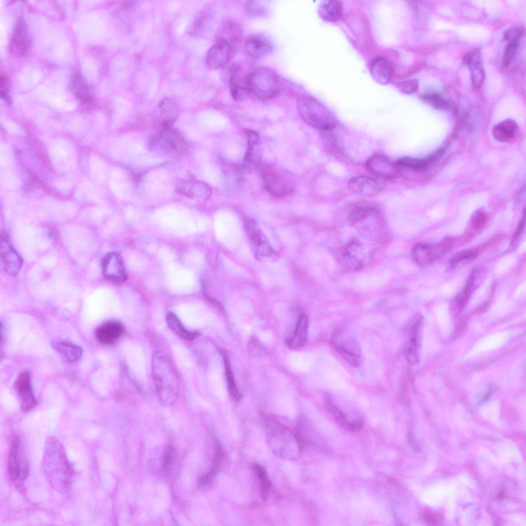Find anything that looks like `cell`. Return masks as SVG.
<instances>
[{
  "instance_id": "41",
  "label": "cell",
  "mask_w": 526,
  "mask_h": 526,
  "mask_svg": "<svg viewBox=\"0 0 526 526\" xmlns=\"http://www.w3.org/2000/svg\"><path fill=\"white\" fill-rule=\"evenodd\" d=\"M519 42H508L502 59L503 65L504 67H508L512 62L516 53Z\"/></svg>"
},
{
  "instance_id": "8",
  "label": "cell",
  "mask_w": 526,
  "mask_h": 526,
  "mask_svg": "<svg viewBox=\"0 0 526 526\" xmlns=\"http://www.w3.org/2000/svg\"><path fill=\"white\" fill-rule=\"evenodd\" d=\"M0 250L1 266L4 270L10 275H16L22 266L23 259L5 231L1 234Z\"/></svg>"
},
{
  "instance_id": "25",
  "label": "cell",
  "mask_w": 526,
  "mask_h": 526,
  "mask_svg": "<svg viewBox=\"0 0 526 526\" xmlns=\"http://www.w3.org/2000/svg\"><path fill=\"white\" fill-rule=\"evenodd\" d=\"M308 325L307 315L302 314L298 318L293 336L287 342L289 348L297 350L305 346L307 340Z\"/></svg>"
},
{
  "instance_id": "31",
  "label": "cell",
  "mask_w": 526,
  "mask_h": 526,
  "mask_svg": "<svg viewBox=\"0 0 526 526\" xmlns=\"http://www.w3.org/2000/svg\"><path fill=\"white\" fill-rule=\"evenodd\" d=\"M318 11L320 16L323 20L328 21H336L342 15V4L337 1H323L319 5Z\"/></svg>"
},
{
  "instance_id": "16",
  "label": "cell",
  "mask_w": 526,
  "mask_h": 526,
  "mask_svg": "<svg viewBox=\"0 0 526 526\" xmlns=\"http://www.w3.org/2000/svg\"><path fill=\"white\" fill-rule=\"evenodd\" d=\"M349 190L355 194L373 196L379 194L384 188V183L379 180L365 176L353 177L348 182Z\"/></svg>"
},
{
  "instance_id": "2",
  "label": "cell",
  "mask_w": 526,
  "mask_h": 526,
  "mask_svg": "<svg viewBox=\"0 0 526 526\" xmlns=\"http://www.w3.org/2000/svg\"><path fill=\"white\" fill-rule=\"evenodd\" d=\"M296 108L302 119L314 128L324 132L332 129L336 125L333 115L314 98L308 96L299 98Z\"/></svg>"
},
{
  "instance_id": "37",
  "label": "cell",
  "mask_w": 526,
  "mask_h": 526,
  "mask_svg": "<svg viewBox=\"0 0 526 526\" xmlns=\"http://www.w3.org/2000/svg\"><path fill=\"white\" fill-rule=\"evenodd\" d=\"M72 87L75 95L82 102H88L91 101L92 98L89 93L88 88L79 73L76 74L73 79Z\"/></svg>"
},
{
  "instance_id": "26",
  "label": "cell",
  "mask_w": 526,
  "mask_h": 526,
  "mask_svg": "<svg viewBox=\"0 0 526 526\" xmlns=\"http://www.w3.org/2000/svg\"><path fill=\"white\" fill-rule=\"evenodd\" d=\"M518 129V125L516 122L511 119H508L494 127L493 135L494 138L500 142H508L515 138Z\"/></svg>"
},
{
  "instance_id": "47",
  "label": "cell",
  "mask_w": 526,
  "mask_h": 526,
  "mask_svg": "<svg viewBox=\"0 0 526 526\" xmlns=\"http://www.w3.org/2000/svg\"><path fill=\"white\" fill-rule=\"evenodd\" d=\"M524 219H525V210L523 211V215L521 220L520 221L519 224L516 230L515 233L513 235L512 243L514 245L517 242L518 239L520 238L524 228Z\"/></svg>"
},
{
  "instance_id": "43",
  "label": "cell",
  "mask_w": 526,
  "mask_h": 526,
  "mask_svg": "<svg viewBox=\"0 0 526 526\" xmlns=\"http://www.w3.org/2000/svg\"><path fill=\"white\" fill-rule=\"evenodd\" d=\"M487 215L483 212H480L476 214L473 217L472 221V227L475 230L482 229L487 221Z\"/></svg>"
},
{
  "instance_id": "29",
  "label": "cell",
  "mask_w": 526,
  "mask_h": 526,
  "mask_svg": "<svg viewBox=\"0 0 526 526\" xmlns=\"http://www.w3.org/2000/svg\"><path fill=\"white\" fill-rule=\"evenodd\" d=\"M166 322L171 329L185 340H194L200 335V333L198 331L186 329L177 316L172 312L166 314Z\"/></svg>"
},
{
  "instance_id": "38",
  "label": "cell",
  "mask_w": 526,
  "mask_h": 526,
  "mask_svg": "<svg viewBox=\"0 0 526 526\" xmlns=\"http://www.w3.org/2000/svg\"><path fill=\"white\" fill-rule=\"evenodd\" d=\"M421 98L436 109L444 110L449 107L448 101L437 93L423 94Z\"/></svg>"
},
{
  "instance_id": "7",
  "label": "cell",
  "mask_w": 526,
  "mask_h": 526,
  "mask_svg": "<svg viewBox=\"0 0 526 526\" xmlns=\"http://www.w3.org/2000/svg\"><path fill=\"white\" fill-rule=\"evenodd\" d=\"M454 242L452 238H447L435 245L424 243L417 244L412 249V256L414 260L421 266L431 264L447 252Z\"/></svg>"
},
{
  "instance_id": "40",
  "label": "cell",
  "mask_w": 526,
  "mask_h": 526,
  "mask_svg": "<svg viewBox=\"0 0 526 526\" xmlns=\"http://www.w3.org/2000/svg\"><path fill=\"white\" fill-rule=\"evenodd\" d=\"M248 349L251 354L262 357L267 354V350L264 344L256 337H251L248 344Z\"/></svg>"
},
{
  "instance_id": "24",
  "label": "cell",
  "mask_w": 526,
  "mask_h": 526,
  "mask_svg": "<svg viewBox=\"0 0 526 526\" xmlns=\"http://www.w3.org/2000/svg\"><path fill=\"white\" fill-rule=\"evenodd\" d=\"M370 72L375 81L381 84H386L392 77L393 67L387 59L379 57L371 63Z\"/></svg>"
},
{
  "instance_id": "27",
  "label": "cell",
  "mask_w": 526,
  "mask_h": 526,
  "mask_svg": "<svg viewBox=\"0 0 526 526\" xmlns=\"http://www.w3.org/2000/svg\"><path fill=\"white\" fill-rule=\"evenodd\" d=\"M365 252L363 247L356 242H351L346 247L344 258L350 268L353 270L360 269L363 265Z\"/></svg>"
},
{
  "instance_id": "14",
  "label": "cell",
  "mask_w": 526,
  "mask_h": 526,
  "mask_svg": "<svg viewBox=\"0 0 526 526\" xmlns=\"http://www.w3.org/2000/svg\"><path fill=\"white\" fill-rule=\"evenodd\" d=\"M229 88L231 96L236 101L245 100L250 93L248 74H246L240 66H234L231 69Z\"/></svg>"
},
{
  "instance_id": "21",
  "label": "cell",
  "mask_w": 526,
  "mask_h": 526,
  "mask_svg": "<svg viewBox=\"0 0 526 526\" xmlns=\"http://www.w3.org/2000/svg\"><path fill=\"white\" fill-rule=\"evenodd\" d=\"M463 60L469 67L474 86L476 88L480 87L485 74L480 52L478 50L469 51L463 55Z\"/></svg>"
},
{
  "instance_id": "48",
  "label": "cell",
  "mask_w": 526,
  "mask_h": 526,
  "mask_svg": "<svg viewBox=\"0 0 526 526\" xmlns=\"http://www.w3.org/2000/svg\"><path fill=\"white\" fill-rule=\"evenodd\" d=\"M425 518L426 521L431 524H438L440 521V518L439 516L429 512L425 513Z\"/></svg>"
},
{
  "instance_id": "44",
  "label": "cell",
  "mask_w": 526,
  "mask_h": 526,
  "mask_svg": "<svg viewBox=\"0 0 526 526\" xmlns=\"http://www.w3.org/2000/svg\"><path fill=\"white\" fill-rule=\"evenodd\" d=\"M522 31L518 28H511L504 33V38L508 42H519Z\"/></svg>"
},
{
  "instance_id": "17",
  "label": "cell",
  "mask_w": 526,
  "mask_h": 526,
  "mask_svg": "<svg viewBox=\"0 0 526 526\" xmlns=\"http://www.w3.org/2000/svg\"><path fill=\"white\" fill-rule=\"evenodd\" d=\"M232 47L226 41L218 39L209 49L205 58L206 65L211 68H223L228 63Z\"/></svg>"
},
{
  "instance_id": "13",
  "label": "cell",
  "mask_w": 526,
  "mask_h": 526,
  "mask_svg": "<svg viewBox=\"0 0 526 526\" xmlns=\"http://www.w3.org/2000/svg\"><path fill=\"white\" fill-rule=\"evenodd\" d=\"M102 271L106 279L115 283H122L127 278L122 258L117 252L109 253L104 258Z\"/></svg>"
},
{
  "instance_id": "46",
  "label": "cell",
  "mask_w": 526,
  "mask_h": 526,
  "mask_svg": "<svg viewBox=\"0 0 526 526\" xmlns=\"http://www.w3.org/2000/svg\"><path fill=\"white\" fill-rule=\"evenodd\" d=\"M246 9L248 13L253 16H260L262 12V10L264 11V7L255 1L248 2L246 4Z\"/></svg>"
},
{
  "instance_id": "42",
  "label": "cell",
  "mask_w": 526,
  "mask_h": 526,
  "mask_svg": "<svg viewBox=\"0 0 526 526\" xmlns=\"http://www.w3.org/2000/svg\"><path fill=\"white\" fill-rule=\"evenodd\" d=\"M175 449L171 445H168L164 452L162 467L163 471L168 473L175 456Z\"/></svg>"
},
{
  "instance_id": "9",
  "label": "cell",
  "mask_w": 526,
  "mask_h": 526,
  "mask_svg": "<svg viewBox=\"0 0 526 526\" xmlns=\"http://www.w3.org/2000/svg\"><path fill=\"white\" fill-rule=\"evenodd\" d=\"M20 439L17 435L13 438L8 458V473L11 480H23L27 476L28 465L20 454Z\"/></svg>"
},
{
  "instance_id": "36",
  "label": "cell",
  "mask_w": 526,
  "mask_h": 526,
  "mask_svg": "<svg viewBox=\"0 0 526 526\" xmlns=\"http://www.w3.org/2000/svg\"><path fill=\"white\" fill-rule=\"evenodd\" d=\"M223 360L224 365L227 387L231 398L235 401H239L241 395L237 387L234 376L231 368L229 358L225 352H222Z\"/></svg>"
},
{
  "instance_id": "34",
  "label": "cell",
  "mask_w": 526,
  "mask_h": 526,
  "mask_svg": "<svg viewBox=\"0 0 526 526\" xmlns=\"http://www.w3.org/2000/svg\"><path fill=\"white\" fill-rule=\"evenodd\" d=\"M55 348L69 362H75L82 356L81 347L67 341H60L55 344Z\"/></svg>"
},
{
  "instance_id": "4",
  "label": "cell",
  "mask_w": 526,
  "mask_h": 526,
  "mask_svg": "<svg viewBox=\"0 0 526 526\" xmlns=\"http://www.w3.org/2000/svg\"><path fill=\"white\" fill-rule=\"evenodd\" d=\"M261 171L265 187L271 195L283 197L293 191V181L285 171L272 165H265Z\"/></svg>"
},
{
  "instance_id": "22",
  "label": "cell",
  "mask_w": 526,
  "mask_h": 526,
  "mask_svg": "<svg viewBox=\"0 0 526 526\" xmlns=\"http://www.w3.org/2000/svg\"><path fill=\"white\" fill-rule=\"evenodd\" d=\"M157 118L160 121L159 129L171 128L178 115V108L171 99L166 98L162 100L156 110Z\"/></svg>"
},
{
  "instance_id": "19",
  "label": "cell",
  "mask_w": 526,
  "mask_h": 526,
  "mask_svg": "<svg viewBox=\"0 0 526 526\" xmlns=\"http://www.w3.org/2000/svg\"><path fill=\"white\" fill-rule=\"evenodd\" d=\"M15 387L21 399L22 409L24 411H27L33 408L36 405L37 401L33 395L30 374L29 372L24 371L18 375L15 383Z\"/></svg>"
},
{
  "instance_id": "20",
  "label": "cell",
  "mask_w": 526,
  "mask_h": 526,
  "mask_svg": "<svg viewBox=\"0 0 526 526\" xmlns=\"http://www.w3.org/2000/svg\"><path fill=\"white\" fill-rule=\"evenodd\" d=\"M30 38L25 22L23 18L17 20L10 40V50L17 55L25 54L29 49Z\"/></svg>"
},
{
  "instance_id": "30",
  "label": "cell",
  "mask_w": 526,
  "mask_h": 526,
  "mask_svg": "<svg viewBox=\"0 0 526 526\" xmlns=\"http://www.w3.org/2000/svg\"><path fill=\"white\" fill-rule=\"evenodd\" d=\"M475 273L472 272L468 277L464 289L456 296L452 306L453 310L461 312L466 307L475 289Z\"/></svg>"
},
{
  "instance_id": "15",
  "label": "cell",
  "mask_w": 526,
  "mask_h": 526,
  "mask_svg": "<svg viewBox=\"0 0 526 526\" xmlns=\"http://www.w3.org/2000/svg\"><path fill=\"white\" fill-rule=\"evenodd\" d=\"M262 145L259 135L256 131L247 132V146L243 159V165L248 170H255L260 166Z\"/></svg>"
},
{
  "instance_id": "10",
  "label": "cell",
  "mask_w": 526,
  "mask_h": 526,
  "mask_svg": "<svg viewBox=\"0 0 526 526\" xmlns=\"http://www.w3.org/2000/svg\"><path fill=\"white\" fill-rule=\"evenodd\" d=\"M367 170L372 175L384 179H392L399 175L396 162L382 154H374L366 161Z\"/></svg>"
},
{
  "instance_id": "28",
  "label": "cell",
  "mask_w": 526,
  "mask_h": 526,
  "mask_svg": "<svg viewBox=\"0 0 526 526\" xmlns=\"http://www.w3.org/2000/svg\"><path fill=\"white\" fill-rule=\"evenodd\" d=\"M380 215V210L370 204H362L354 207L349 215L352 223L356 224Z\"/></svg>"
},
{
  "instance_id": "11",
  "label": "cell",
  "mask_w": 526,
  "mask_h": 526,
  "mask_svg": "<svg viewBox=\"0 0 526 526\" xmlns=\"http://www.w3.org/2000/svg\"><path fill=\"white\" fill-rule=\"evenodd\" d=\"M445 153L444 148H440L425 158H415L408 156L402 157L396 162L399 175L409 172H418L426 168L429 164L438 160Z\"/></svg>"
},
{
  "instance_id": "1",
  "label": "cell",
  "mask_w": 526,
  "mask_h": 526,
  "mask_svg": "<svg viewBox=\"0 0 526 526\" xmlns=\"http://www.w3.org/2000/svg\"><path fill=\"white\" fill-rule=\"evenodd\" d=\"M153 378L160 401L167 405L173 404L179 392V382L175 369L165 354L155 353L152 358Z\"/></svg>"
},
{
  "instance_id": "23",
  "label": "cell",
  "mask_w": 526,
  "mask_h": 526,
  "mask_svg": "<svg viewBox=\"0 0 526 526\" xmlns=\"http://www.w3.org/2000/svg\"><path fill=\"white\" fill-rule=\"evenodd\" d=\"M324 399L328 409L341 426L349 431L355 432L361 430L363 425L362 421L350 422L347 420L344 413L334 403L332 397L329 394L326 393Z\"/></svg>"
},
{
  "instance_id": "18",
  "label": "cell",
  "mask_w": 526,
  "mask_h": 526,
  "mask_svg": "<svg viewBox=\"0 0 526 526\" xmlns=\"http://www.w3.org/2000/svg\"><path fill=\"white\" fill-rule=\"evenodd\" d=\"M124 332L125 327L122 323L110 320L103 323L96 328L95 336L100 343L111 345L119 340Z\"/></svg>"
},
{
  "instance_id": "33",
  "label": "cell",
  "mask_w": 526,
  "mask_h": 526,
  "mask_svg": "<svg viewBox=\"0 0 526 526\" xmlns=\"http://www.w3.org/2000/svg\"><path fill=\"white\" fill-rule=\"evenodd\" d=\"M252 467L259 485L260 495L262 499L266 500L271 487L267 472L264 466L258 463H253Z\"/></svg>"
},
{
  "instance_id": "32",
  "label": "cell",
  "mask_w": 526,
  "mask_h": 526,
  "mask_svg": "<svg viewBox=\"0 0 526 526\" xmlns=\"http://www.w3.org/2000/svg\"><path fill=\"white\" fill-rule=\"evenodd\" d=\"M223 457V452L221 445L215 441V452L212 466L210 469L199 478L198 483L200 485L209 484L214 478L221 465Z\"/></svg>"
},
{
  "instance_id": "6",
  "label": "cell",
  "mask_w": 526,
  "mask_h": 526,
  "mask_svg": "<svg viewBox=\"0 0 526 526\" xmlns=\"http://www.w3.org/2000/svg\"><path fill=\"white\" fill-rule=\"evenodd\" d=\"M422 320L420 314H416L409 321L405 329L403 353L406 360L411 365L419 363L418 336Z\"/></svg>"
},
{
  "instance_id": "12",
  "label": "cell",
  "mask_w": 526,
  "mask_h": 526,
  "mask_svg": "<svg viewBox=\"0 0 526 526\" xmlns=\"http://www.w3.org/2000/svg\"><path fill=\"white\" fill-rule=\"evenodd\" d=\"M247 54L252 58L259 59L272 52L274 45L271 40L262 33L249 35L244 43Z\"/></svg>"
},
{
  "instance_id": "39",
  "label": "cell",
  "mask_w": 526,
  "mask_h": 526,
  "mask_svg": "<svg viewBox=\"0 0 526 526\" xmlns=\"http://www.w3.org/2000/svg\"><path fill=\"white\" fill-rule=\"evenodd\" d=\"M478 255V252L476 250H463L453 255L449 259V262L452 266H455L460 262L475 259Z\"/></svg>"
},
{
  "instance_id": "3",
  "label": "cell",
  "mask_w": 526,
  "mask_h": 526,
  "mask_svg": "<svg viewBox=\"0 0 526 526\" xmlns=\"http://www.w3.org/2000/svg\"><path fill=\"white\" fill-rule=\"evenodd\" d=\"M248 83L250 93L262 100L275 97L280 88L278 76L267 67L257 68L248 74Z\"/></svg>"
},
{
  "instance_id": "45",
  "label": "cell",
  "mask_w": 526,
  "mask_h": 526,
  "mask_svg": "<svg viewBox=\"0 0 526 526\" xmlns=\"http://www.w3.org/2000/svg\"><path fill=\"white\" fill-rule=\"evenodd\" d=\"M400 88L405 93H413L416 91L418 88V81L416 79L405 81L401 83Z\"/></svg>"
},
{
  "instance_id": "49",
  "label": "cell",
  "mask_w": 526,
  "mask_h": 526,
  "mask_svg": "<svg viewBox=\"0 0 526 526\" xmlns=\"http://www.w3.org/2000/svg\"><path fill=\"white\" fill-rule=\"evenodd\" d=\"M8 80L5 76H1V97H4L5 98H7L8 97Z\"/></svg>"
},
{
  "instance_id": "5",
  "label": "cell",
  "mask_w": 526,
  "mask_h": 526,
  "mask_svg": "<svg viewBox=\"0 0 526 526\" xmlns=\"http://www.w3.org/2000/svg\"><path fill=\"white\" fill-rule=\"evenodd\" d=\"M331 343L337 352L353 367L359 366L361 362V350L358 343L343 331L335 333Z\"/></svg>"
},
{
  "instance_id": "35",
  "label": "cell",
  "mask_w": 526,
  "mask_h": 526,
  "mask_svg": "<svg viewBox=\"0 0 526 526\" xmlns=\"http://www.w3.org/2000/svg\"><path fill=\"white\" fill-rule=\"evenodd\" d=\"M220 33L221 36L218 39L226 41L231 47L239 42L241 38L240 28L236 23L231 20H228L223 24Z\"/></svg>"
}]
</instances>
